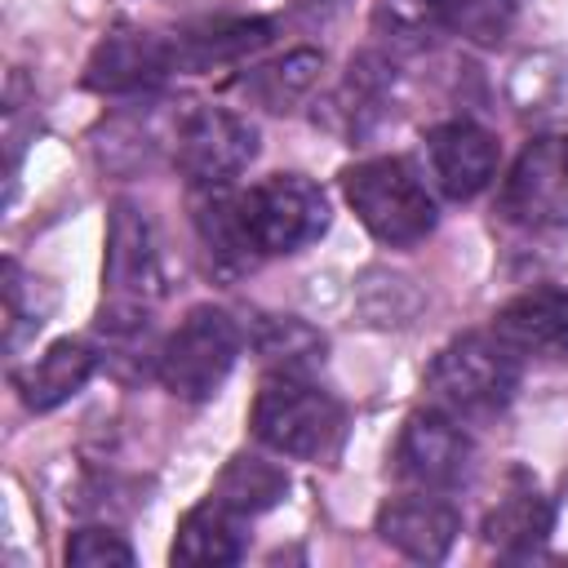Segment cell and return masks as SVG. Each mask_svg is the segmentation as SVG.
<instances>
[{"instance_id": "cell-19", "label": "cell", "mask_w": 568, "mask_h": 568, "mask_svg": "<svg viewBox=\"0 0 568 568\" xmlns=\"http://www.w3.org/2000/svg\"><path fill=\"white\" fill-rule=\"evenodd\" d=\"M284 493H288V475H284L275 462L257 457V453L231 457V462L222 466L217 484H213V497H217L222 506H231L235 515H244V519L271 510Z\"/></svg>"}, {"instance_id": "cell-1", "label": "cell", "mask_w": 568, "mask_h": 568, "mask_svg": "<svg viewBox=\"0 0 568 568\" xmlns=\"http://www.w3.org/2000/svg\"><path fill=\"white\" fill-rule=\"evenodd\" d=\"M248 426H253L257 444H266L280 457L324 462L342 448L346 408L324 386H315L306 373L275 368L262 377V386L253 395Z\"/></svg>"}, {"instance_id": "cell-18", "label": "cell", "mask_w": 568, "mask_h": 568, "mask_svg": "<svg viewBox=\"0 0 568 568\" xmlns=\"http://www.w3.org/2000/svg\"><path fill=\"white\" fill-rule=\"evenodd\" d=\"M195 231H200V244L209 248L213 266L217 271H244L253 266L262 253L253 248L248 240V226L240 217V195L231 186H209V191H195Z\"/></svg>"}, {"instance_id": "cell-17", "label": "cell", "mask_w": 568, "mask_h": 568, "mask_svg": "<svg viewBox=\"0 0 568 568\" xmlns=\"http://www.w3.org/2000/svg\"><path fill=\"white\" fill-rule=\"evenodd\" d=\"M555 528V506L550 497H541L532 484H515L484 519V541L506 555V559H524V555H537L546 546Z\"/></svg>"}, {"instance_id": "cell-4", "label": "cell", "mask_w": 568, "mask_h": 568, "mask_svg": "<svg viewBox=\"0 0 568 568\" xmlns=\"http://www.w3.org/2000/svg\"><path fill=\"white\" fill-rule=\"evenodd\" d=\"M160 253L146 213L133 200L111 204L106 257H102V328L129 333L146 324V311L160 297Z\"/></svg>"}, {"instance_id": "cell-20", "label": "cell", "mask_w": 568, "mask_h": 568, "mask_svg": "<svg viewBox=\"0 0 568 568\" xmlns=\"http://www.w3.org/2000/svg\"><path fill=\"white\" fill-rule=\"evenodd\" d=\"M457 18V0H377L373 31L395 49H426Z\"/></svg>"}, {"instance_id": "cell-5", "label": "cell", "mask_w": 568, "mask_h": 568, "mask_svg": "<svg viewBox=\"0 0 568 568\" xmlns=\"http://www.w3.org/2000/svg\"><path fill=\"white\" fill-rule=\"evenodd\" d=\"M244 346V328L222 306H191L186 320L155 351V377L169 395L186 404H204L231 377Z\"/></svg>"}, {"instance_id": "cell-8", "label": "cell", "mask_w": 568, "mask_h": 568, "mask_svg": "<svg viewBox=\"0 0 568 568\" xmlns=\"http://www.w3.org/2000/svg\"><path fill=\"white\" fill-rule=\"evenodd\" d=\"M501 213L532 231L568 222V129L524 142L501 186Z\"/></svg>"}, {"instance_id": "cell-6", "label": "cell", "mask_w": 568, "mask_h": 568, "mask_svg": "<svg viewBox=\"0 0 568 568\" xmlns=\"http://www.w3.org/2000/svg\"><path fill=\"white\" fill-rule=\"evenodd\" d=\"M240 217L262 257L297 253L328 231V195L302 173H271L240 191Z\"/></svg>"}, {"instance_id": "cell-3", "label": "cell", "mask_w": 568, "mask_h": 568, "mask_svg": "<svg viewBox=\"0 0 568 568\" xmlns=\"http://www.w3.org/2000/svg\"><path fill=\"white\" fill-rule=\"evenodd\" d=\"M519 386V355H510L493 333L453 337L426 368V395L435 408L466 417H493L510 404Z\"/></svg>"}, {"instance_id": "cell-11", "label": "cell", "mask_w": 568, "mask_h": 568, "mask_svg": "<svg viewBox=\"0 0 568 568\" xmlns=\"http://www.w3.org/2000/svg\"><path fill=\"white\" fill-rule=\"evenodd\" d=\"M169 71H173V49H169L164 36H151V31H111L89 53L84 84L93 93L124 98V93L155 89Z\"/></svg>"}, {"instance_id": "cell-7", "label": "cell", "mask_w": 568, "mask_h": 568, "mask_svg": "<svg viewBox=\"0 0 568 568\" xmlns=\"http://www.w3.org/2000/svg\"><path fill=\"white\" fill-rule=\"evenodd\" d=\"M257 155V129L226 106H191L173 129V160L191 191L231 186Z\"/></svg>"}, {"instance_id": "cell-25", "label": "cell", "mask_w": 568, "mask_h": 568, "mask_svg": "<svg viewBox=\"0 0 568 568\" xmlns=\"http://www.w3.org/2000/svg\"><path fill=\"white\" fill-rule=\"evenodd\" d=\"M22 115H36V89L27 84L22 71L9 75V93H4V146H9V173L18 169V155L27 146V124Z\"/></svg>"}, {"instance_id": "cell-23", "label": "cell", "mask_w": 568, "mask_h": 568, "mask_svg": "<svg viewBox=\"0 0 568 568\" xmlns=\"http://www.w3.org/2000/svg\"><path fill=\"white\" fill-rule=\"evenodd\" d=\"M324 351V342L302 324V320H266V337H262V355L275 359L280 368H293V373H306V364Z\"/></svg>"}, {"instance_id": "cell-14", "label": "cell", "mask_w": 568, "mask_h": 568, "mask_svg": "<svg viewBox=\"0 0 568 568\" xmlns=\"http://www.w3.org/2000/svg\"><path fill=\"white\" fill-rule=\"evenodd\" d=\"M93 368H98L93 346L80 337H62L13 373V390L22 395V404L31 413H49V408L67 404L71 395H80L89 386Z\"/></svg>"}, {"instance_id": "cell-24", "label": "cell", "mask_w": 568, "mask_h": 568, "mask_svg": "<svg viewBox=\"0 0 568 568\" xmlns=\"http://www.w3.org/2000/svg\"><path fill=\"white\" fill-rule=\"evenodd\" d=\"M67 564H75V568H129L133 546L111 528H80L67 537Z\"/></svg>"}, {"instance_id": "cell-21", "label": "cell", "mask_w": 568, "mask_h": 568, "mask_svg": "<svg viewBox=\"0 0 568 568\" xmlns=\"http://www.w3.org/2000/svg\"><path fill=\"white\" fill-rule=\"evenodd\" d=\"M4 346L18 351L53 311V288L36 275H27L18 262H4Z\"/></svg>"}, {"instance_id": "cell-15", "label": "cell", "mask_w": 568, "mask_h": 568, "mask_svg": "<svg viewBox=\"0 0 568 568\" xmlns=\"http://www.w3.org/2000/svg\"><path fill=\"white\" fill-rule=\"evenodd\" d=\"M169 559L173 564H186V568H226V564H240L244 559V515H235L231 506H222L209 493V501L191 506L178 519Z\"/></svg>"}, {"instance_id": "cell-2", "label": "cell", "mask_w": 568, "mask_h": 568, "mask_svg": "<svg viewBox=\"0 0 568 568\" xmlns=\"http://www.w3.org/2000/svg\"><path fill=\"white\" fill-rule=\"evenodd\" d=\"M342 195L364 231L390 248H408L435 231V200L417 169L399 155H373L342 169Z\"/></svg>"}, {"instance_id": "cell-13", "label": "cell", "mask_w": 568, "mask_h": 568, "mask_svg": "<svg viewBox=\"0 0 568 568\" xmlns=\"http://www.w3.org/2000/svg\"><path fill=\"white\" fill-rule=\"evenodd\" d=\"M426 160L444 195L470 200L497 173V138L470 120H444L426 133Z\"/></svg>"}, {"instance_id": "cell-9", "label": "cell", "mask_w": 568, "mask_h": 568, "mask_svg": "<svg viewBox=\"0 0 568 568\" xmlns=\"http://www.w3.org/2000/svg\"><path fill=\"white\" fill-rule=\"evenodd\" d=\"M475 462V444L462 430V422L444 408H417L404 417L399 439H395V475L426 488V493H444L457 488L470 475Z\"/></svg>"}, {"instance_id": "cell-22", "label": "cell", "mask_w": 568, "mask_h": 568, "mask_svg": "<svg viewBox=\"0 0 568 568\" xmlns=\"http://www.w3.org/2000/svg\"><path fill=\"white\" fill-rule=\"evenodd\" d=\"M320 53L315 49H293V53H284V58H275V62H266V67H257L253 75H248V93L262 102V106H271V111H284V106H293L315 80H320Z\"/></svg>"}, {"instance_id": "cell-12", "label": "cell", "mask_w": 568, "mask_h": 568, "mask_svg": "<svg viewBox=\"0 0 568 568\" xmlns=\"http://www.w3.org/2000/svg\"><path fill=\"white\" fill-rule=\"evenodd\" d=\"M457 528H462L457 510L444 497L426 493V488L422 493L386 497L377 506V537L390 550H399V555H408L417 564H439L453 550Z\"/></svg>"}, {"instance_id": "cell-16", "label": "cell", "mask_w": 568, "mask_h": 568, "mask_svg": "<svg viewBox=\"0 0 568 568\" xmlns=\"http://www.w3.org/2000/svg\"><path fill=\"white\" fill-rule=\"evenodd\" d=\"M271 22L266 18H209L195 22L186 31H178L169 40L173 49V71H209V67H226L240 62L248 53H257L271 40Z\"/></svg>"}, {"instance_id": "cell-10", "label": "cell", "mask_w": 568, "mask_h": 568, "mask_svg": "<svg viewBox=\"0 0 568 568\" xmlns=\"http://www.w3.org/2000/svg\"><path fill=\"white\" fill-rule=\"evenodd\" d=\"M488 333L519 359H568V293L537 284L497 306Z\"/></svg>"}]
</instances>
